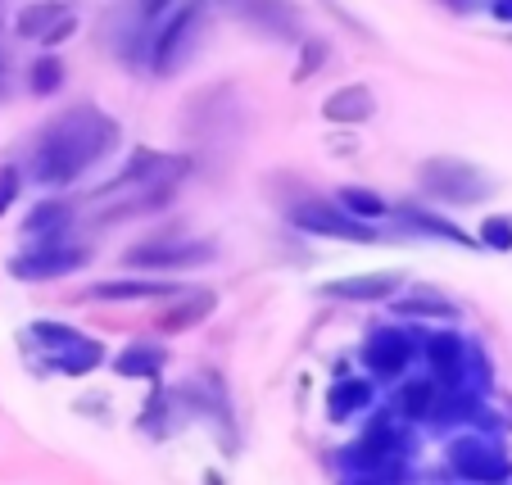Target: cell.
Instances as JSON below:
<instances>
[{
	"label": "cell",
	"mask_w": 512,
	"mask_h": 485,
	"mask_svg": "<svg viewBox=\"0 0 512 485\" xmlns=\"http://www.w3.org/2000/svg\"><path fill=\"white\" fill-rule=\"evenodd\" d=\"M23 340L37 345L41 363H46L50 372H59V377H87V372H96L100 363H105V345L73 327H64V322H32V327L23 331Z\"/></svg>",
	"instance_id": "obj_3"
},
{
	"label": "cell",
	"mask_w": 512,
	"mask_h": 485,
	"mask_svg": "<svg viewBox=\"0 0 512 485\" xmlns=\"http://www.w3.org/2000/svg\"><path fill=\"white\" fill-rule=\"evenodd\" d=\"M440 395H445V386H440L435 377H408L404 386H399L395 413L404 422H413V427H431L435 408H440Z\"/></svg>",
	"instance_id": "obj_17"
},
{
	"label": "cell",
	"mask_w": 512,
	"mask_h": 485,
	"mask_svg": "<svg viewBox=\"0 0 512 485\" xmlns=\"http://www.w3.org/2000/svg\"><path fill=\"white\" fill-rule=\"evenodd\" d=\"M422 354H426V363H431V377L445 390H476L472 372H476V381H481V390L490 386V372H485L476 345L467 336H458V331H431V336L422 340Z\"/></svg>",
	"instance_id": "obj_8"
},
{
	"label": "cell",
	"mask_w": 512,
	"mask_h": 485,
	"mask_svg": "<svg viewBox=\"0 0 512 485\" xmlns=\"http://www.w3.org/2000/svg\"><path fill=\"white\" fill-rule=\"evenodd\" d=\"M372 114H377V96H372V87H363V82H349V87L331 91V96L322 100V118L340 123V127L368 123Z\"/></svg>",
	"instance_id": "obj_18"
},
{
	"label": "cell",
	"mask_w": 512,
	"mask_h": 485,
	"mask_svg": "<svg viewBox=\"0 0 512 485\" xmlns=\"http://www.w3.org/2000/svg\"><path fill=\"white\" fill-rule=\"evenodd\" d=\"M336 200H340V209H345V214L363 218V223H377V218L390 214V204L381 200L377 191H368V186H340Z\"/></svg>",
	"instance_id": "obj_26"
},
{
	"label": "cell",
	"mask_w": 512,
	"mask_h": 485,
	"mask_svg": "<svg viewBox=\"0 0 512 485\" xmlns=\"http://www.w3.org/2000/svg\"><path fill=\"white\" fill-rule=\"evenodd\" d=\"M508 485H512V481H508Z\"/></svg>",
	"instance_id": "obj_37"
},
{
	"label": "cell",
	"mask_w": 512,
	"mask_h": 485,
	"mask_svg": "<svg viewBox=\"0 0 512 485\" xmlns=\"http://www.w3.org/2000/svg\"><path fill=\"white\" fill-rule=\"evenodd\" d=\"M218 245L213 241H200V236H182V232H159V236H145V241L127 245L123 250V263L136 272H191V268H204L213 263Z\"/></svg>",
	"instance_id": "obj_5"
},
{
	"label": "cell",
	"mask_w": 512,
	"mask_h": 485,
	"mask_svg": "<svg viewBox=\"0 0 512 485\" xmlns=\"http://www.w3.org/2000/svg\"><path fill=\"white\" fill-rule=\"evenodd\" d=\"M404 277L399 272H358V277H336L322 286L327 300H349V304H377V300H395Z\"/></svg>",
	"instance_id": "obj_15"
},
{
	"label": "cell",
	"mask_w": 512,
	"mask_h": 485,
	"mask_svg": "<svg viewBox=\"0 0 512 485\" xmlns=\"http://www.w3.org/2000/svg\"><path fill=\"white\" fill-rule=\"evenodd\" d=\"M73 227V204L68 200H37L23 218V236L28 241H64Z\"/></svg>",
	"instance_id": "obj_20"
},
{
	"label": "cell",
	"mask_w": 512,
	"mask_h": 485,
	"mask_svg": "<svg viewBox=\"0 0 512 485\" xmlns=\"http://www.w3.org/2000/svg\"><path fill=\"white\" fill-rule=\"evenodd\" d=\"M0 23H5V0H0Z\"/></svg>",
	"instance_id": "obj_36"
},
{
	"label": "cell",
	"mask_w": 512,
	"mask_h": 485,
	"mask_svg": "<svg viewBox=\"0 0 512 485\" xmlns=\"http://www.w3.org/2000/svg\"><path fill=\"white\" fill-rule=\"evenodd\" d=\"M168 363V350L164 345H155V340H132L123 354L114 359V372L127 381H141V377H159Z\"/></svg>",
	"instance_id": "obj_24"
},
{
	"label": "cell",
	"mask_w": 512,
	"mask_h": 485,
	"mask_svg": "<svg viewBox=\"0 0 512 485\" xmlns=\"http://www.w3.org/2000/svg\"><path fill=\"white\" fill-rule=\"evenodd\" d=\"M417 359V340L404 327H377L363 340V368L381 381H399Z\"/></svg>",
	"instance_id": "obj_12"
},
{
	"label": "cell",
	"mask_w": 512,
	"mask_h": 485,
	"mask_svg": "<svg viewBox=\"0 0 512 485\" xmlns=\"http://www.w3.org/2000/svg\"><path fill=\"white\" fill-rule=\"evenodd\" d=\"M10 87H14V64H10V50L0 46V105L10 100Z\"/></svg>",
	"instance_id": "obj_33"
},
{
	"label": "cell",
	"mask_w": 512,
	"mask_h": 485,
	"mask_svg": "<svg viewBox=\"0 0 512 485\" xmlns=\"http://www.w3.org/2000/svg\"><path fill=\"white\" fill-rule=\"evenodd\" d=\"M445 463L449 472L458 476V481L467 485H508L512 481V458L508 449L499 445V436H490V431H458L454 440L445 445Z\"/></svg>",
	"instance_id": "obj_4"
},
{
	"label": "cell",
	"mask_w": 512,
	"mask_h": 485,
	"mask_svg": "<svg viewBox=\"0 0 512 485\" xmlns=\"http://www.w3.org/2000/svg\"><path fill=\"white\" fill-rule=\"evenodd\" d=\"M91 263V245L73 241H28V250H19L10 259V277L19 282H59V277H73Z\"/></svg>",
	"instance_id": "obj_9"
},
{
	"label": "cell",
	"mask_w": 512,
	"mask_h": 485,
	"mask_svg": "<svg viewBox=\"0 0 512 485\" xmlns=\"http://www.w3.org/2000/svg\"><path fill=\"white\" fill-rule=\"evenodd\" d=\"M64 78H68L64 59H59L55 50H46V55H37L28 68V91L32 96H55V91L64 87Z\"/></svg>",
	"instance_id": "obj_25"
},
{
	"label": "cell",
	"mask_w": 512,
	"mask_h": 485,
	"mask_svg": "<svg viewBox=\"0 0 512 485\" xmlns=\"http://www.w3.org/2000/svg\"><path fill=\"white\" fill-rule=\"evenodd\" d=\"M132 10H136V19H141V23H150V28H159V23H164L168 14L177 10V0H136Z\"/></svg>",
	"instance_id": "obj_32"
},
{
	"label": "cell",
	"mask_w": 512,
	"mask_h": 485,
	"mask_svg": "<svg viewBox=\"0 0 512 485\" xmlns=\"http://www.w3.org/2000/svg\"><path fill=\"white\" fill-rule=\"evenodd\" d=\"M204 14H209V0H182L173 14L155 28V41H150V73L155 78H168L186 64V55L195 50L204 28Z\"/></svg>",
	"instance_id": "obj_7"
},
{
	"label": "cell",
	"mask_w": 512,
	"mask_h": 485,
	"mask_svg": "<svg viewBox=\"0 0 512 485\" xmlns=\"http://www.w3.org/2000/svg\"><path fill=\"white\" fill-rule=\"evenodd\" d=\"M168 295H182L173 282H159V277H118V282H96L82 291L87 304H132V300H168Z\"/></svg>",
	"instance_id": "obj_16"
},
{
	"label": "cell",
	"mask_w": 512,
	"mask_h": 485,
	"mask_svg": "<svg viewBox=\"0 0 512 485\" xmlns=\"http://www.w3.org/2000/svg\"><path fill=\"white\" fill-rule=\"evenodd\" d=\"M399 318H454V304L440 300V295H413V300H395Z\"/></svg>",
	"instance_id": "obj_27"
},
{
	"label": "cell",
	"mask_w": 512,
	"mask_h": 485,
	"mask_svg": "<svg viewBox=\"0 0 512 485\" xmlns=\"http://www.w3.org/2000/svg\"><path fill=\"white\" fill-rule=\"evenodd\" d=\"M395 214H399V223H408L413 232H422V236H435V241H449V245H481V241H472V232H463L458 223H449V218L431 214V209H422V204H399Z\"/></svg>",
	"instance_id": "obj_23"
},
{
	"label": "cell",
	"mask_w": 512,
	"mask_h": 485,
	"mask_svg": "<svg viewBox=\"0 0 512 485\" xmlns=\"http://www.w3.org/2000/svg\"><path fill=\"white\" fill-rule=\"evenodd\" d=\"M327 59H331V46H327V41L304 37V41H300V64H295V82H309L313 73L327 64Z\"/></svg>",
	"instance_id": "obj_29"
},
{
	"label": "cell",
	"mask_w": 512,
	"mask_h": 485,
	"mask_svg": "<svg viewBox=\"0 0 512 485\" xmlns=\"http://www.w3.org/2000/svg\"><path fill=\"white\" fill-rule=\"evenodd\" d=\"M494 14H499V19H508V23H512V0H494Z\"/></svg>",
	"instance_id": "obj_35"
},
{
	"label": "cell",
	"mask_w": 512,
	"mask_h": 485,
	"mask_svg": "<svg viewBox=\"0 0 512 485\" xmlns=\"http://www.w3.org/2000/svg\"><path fill=\"white\" fill-rule=\"evenodd\" d=\"M68 14H73V10H68L64 0H32V5H23V10H19L14 32H19L23 41H46L50 32L68 19Z\"/></svg>",
	"instance_id": "obj_22"
},
{
	"label": "cell",
	"mask_w": 512,
	"mask_h": 485,
	"mask_svg": "<svg viewBox=\"0 0 512 485\" xmlns=\"http://www.w3.org/2000/svg\"><path fill=\"white\" fill-rule=\"evenodd\" d=\"M232 14L272 41H304V10L295 0H232Z\"/></svg>",
	"instance_id": "obj_14"
},
{
	"label": "cell",
	"mask_w": 512,
	"mask_h": 485,
	"mask_svg": "<svg viewBox=\"0 0 512 485\" xmlns=\"http://www.w3.org/2000/svg\"><path fill=\"white\" fill-rule=\"evenodd\" d=\"M218 309V291H191V295H177L164 313H159V331H191L200 327L209 313Z\"/></svg>",
	"instance_id": "obj_21"
},
{
	"label": "cell",
	"mask_w": 512,
	"mask_h": 485,
	"mask_svg": "<svg viewBox=\"0 0 512 485\" xmlns=\"http://www.w3.org/2000/svg\"><path fill=\"white\" fill-rule=\"evenodd\" d=\"M19 186H23V173L14 164H0V218L10 214V204L19 200Z\"/></svg>",
	"instance_id": "obj_31"
},
{
	"label": "cell",
	"mask_w": 512,
	"mask_h": 485,
	"mask_svg": "<svg viewBox=\"0 0 512 485\" xmlns=\"http://www.w3.org/2000/svg\"><path fill=\"white\" fill-rule=\"evenodd\" d=\"M290 227H300V232H309V236H327V241H349V245L381 241L377 227H368L363 218L345 214L340 204H327V200H300L290 209Z\"/></svg>",
	"instance_id": "obj_10"
},
{
	"label": "cell",
	"mask_w": 512,
	"mask_h": 485,
	"mask_svg": "<svg viewBox=\"0 0 512 485\" xmlns=\"http://www.w3.org/2000/svg\"><path fill=\"white\" fill-rule=\"evenodd\" d=\"M340 485H395L390 476H345Z\"/></svg>",
	"instance_id": "obj_34"
},
{
	"label": "cell",
	"mask_w": 512,
	"mask_h": 485,
	"mask_svg": "<svg viewBox=\"0 0 512 485\" xmlns=\"http://www.w3.org/2000/svg\"><path fill=\"white\" fill-rule=\"evenodd\" d=\"M372 404H377V390H372L368 377H349V372H340L327 390L331 422H349V418H358V413H368Z\"/></svg>",
	"instance_id": "obj_19"
},
{
	"label": "cell",
	"mask_w": 512,
	"mask_h": 485,
	"mask_svg": "<svg viewBox=\"0 0 512 485\" xmlns=\"http://www.w3.org/2000/svg\"><path fill=\"white\" fill-rule=\"evenodd\" d=\"M195 159L191 155H164V150H136L123 164V173L100 191H127V186H177L191 173Z\"/></svg>",
	"instance_id": "obj_13"
},
{
	"label": "cell",
	"mask_w": 512,
	"mask_h": 485,
	"mask_svg": "<svg viewBox=\"0 0 512 485\" xmlns=\"http://www.w3.org/2000/svg\"><path fill=\"white\" fill-rule=\"evenodd\" d=\"M118 146V123L96 105H73L41 127L28 155V177L37 186H73Z\"/></svg>",
	"instance_id": "obj_1"
},
{
	"label": "cell",
	"mask_w": 512,
	"mask_h": 485,
	"mask_svg": "<svg viewBox=\"0 0 512 485\" xmlns=\"http://www.w3.org/2000/svg\"><path fill=\"white\" fill-rule=\"evenodd\" d=\"M236 118H241L236 91L209 87V91H195L191 96V105H186V114H182V127H186V136H195V141H209V136L232 132Z\"/></svg>",
	"instance_id": "obj_11"
},
{
	"label": "cell",
	"mask_w": 512,
	"mask_h": 485,
	"mask_svg": "<svg viewBox=\"0 0 512 485\" xmlns=\"http://www.w3.org/2000/svg\"><path fill=\"white\" fill-rule=\"evenodd\" d=\"M168 404H173V395H164V390H159V395L150 399V404H145L141 418H136V427L150 431L155 440H159V436H168V418H173V408H168Z\"/></svg>",
	"instance_id": "obj_28"
},
{
	"label": "cell",
	"mask_w": 512,
	"mask_h": 485,
	"mask_svg": "<svg viewBox=\"0 0 512 485\" xmlns=\"http://www.w3.org/2000/svg\"><path fill=\"white\" fill-rule=\"evenodd\" d=\"M417 186L440 204H485L494 195L490 173H481V168L467 164V159H449V155L426 159V164L417 168Z\"/></svg>",
	"instance_id": "obj_6"
},
{
	"label": "cell",
	"mask_w": 512,
	"mask_h": 485,
	"mask_svg": "<svg viewBox=\"0 0 512 485\" xmlns=\"http://www.w3.org/2000/svg\"><path fill=\"white\" fill-rule=\"evenodd\" d=\"M413 422L404 418H381L372 431L345 445L336 454L340 472L345 476H390L395 485H404V472H408V458H413L417 440H413Z\"/></svg>",
	"instance_id": "obj_2"
},
{
	"label": "cell",
	"mask_w": 512,
	"mask_h": 485,
	"mask_svg": "<svg viewBox=\"0 0 512 485\" xmlns=\"http://www.w3.org/2000/svg\"><path fill=\"white\" fill-rule=\"evenodd\" d=\"M476 241L485 245V250H494V254H508L512 250V218H503V214H490L481 223V236Z\"/></svg>",
	"instance_id": "obj_30"
}]
</instances>
